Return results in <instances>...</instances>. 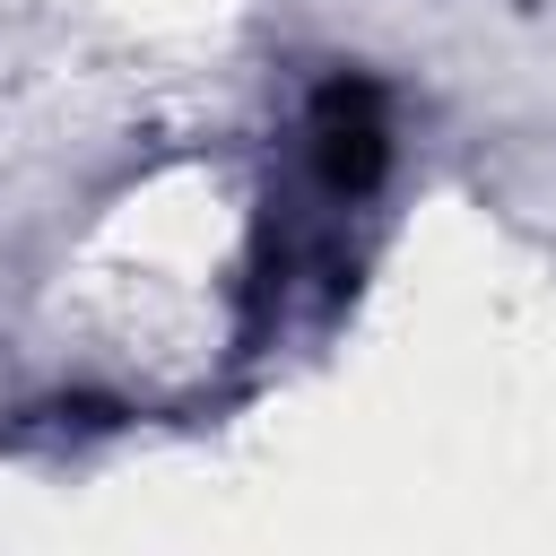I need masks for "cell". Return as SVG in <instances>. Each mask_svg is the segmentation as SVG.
Returning a JSON list of instances; mask_svg holds the SVG:
<instances>
[{"mask_svg":"<svg viewBox=\"0 0 556 556\" xmlns=\"http://www.w3.org/2000/svg\"><path fill=\"white\" fill-rule=\"evenodd\" d=\"M382 104H374V87H356V78H339V87H321V104H313V165H321V191L330 200H356V191H374V174H382Z\"/></svg>","mask_w":556,"mask_h":556,"instance_id":"cell-1","label":"cell"}]
</instances>
